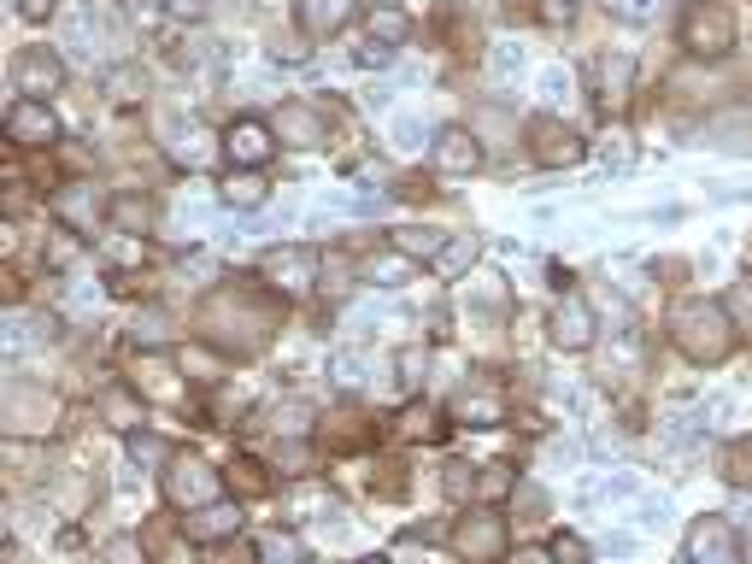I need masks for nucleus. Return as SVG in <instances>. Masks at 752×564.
<instances>
[{"label":"nucleus","mask_w":752,"mask_h":564,"mask_svg":"<svg viewBox=\"0 0 752 564\" xmlns=\"http://www.w3.org/2000/svg\"><path fill=\"white\" fill-rule=\"evenodd\" d=\"M671 335H676V347L688 358L717 365V358L734 347V318H729L723 300H682L671 312Z\"/></svg>","instance_id":"f257e3e1"},{"label":"nucleus","mask_w":752,"mask_h":564,"mask_svg":"<svg viewBox=\"0 0 752 564\" xmlns=\"http://www.w3.org/2000/svg\"><path fill=\"white\" fill-rule=\"evenodd\" d=\"M165 494H170V506H212L218 500V471H207V465H200V458H165Z\"/></svg>","instance_id":"f03ea898"},{"label":"nucleus","mask_w":752,"mask_h":564,"mask_svg":"<svg viewBox=\"0 0 752 564\" xmlns=\"http://www.w3.org/2000/svg\"><path fill=\"white\" fill-rule=\"evenodd\" d=\"M59 82H65V65H59L54 47H19V59H12V89L42 100V95H54Z\"/></svg>","instance_id":"7ed1b4c3"},{"label":"nucleus","mask_w":752,"mask_h":564,"mask_svg":"<svg viewBox=\"0 0 752 564\" xmlns=\"http://www.w3.org/2000/svg\"><path fill=\"white\" fill-rule=\"evenodd\" d=\"M54 135H59V124H54V112H47V100L19 95L7 107V142L12 147H47Z\"/></svg>","instance_id":"20e7f679"},{"label":"nucleus","mask_w":752,"mask_h":564,"mask_svg":"<svg viewBox=\"0 0 752 564\" xmlns=\"http://www.w3.org/2000/svg\"><path fill=\"white\" fill-rule=\"evenodd\" d=\"M682 42H688L694 54H729V42H734L729 7H694L688 19H682Z\"/></svg>","instance_id":"39448f33"},{"label":"nucleus","mask_w":752,"mask_h":564,"mask_svg":"<svg viewBox=\"0 0 752 564\" xmlns=\"http://www.w3.org/2000/svg\"><path fill=\"white\" fill-rule=\"evenodd\" d=\"M594 341V306L583 295H564L559 312H553V347L559 353H583Z\"/></svg>","instance_id":"423d86ee"},{"label":"nucleus","mask_w":752,"mask_h":564,"mask_svg":"<svg viewBox=\"0 0 752 564\" xmlns=\"http://www.w3.org/2000/svg\"><path fill=\"white\" fill-rule=\"evenodd\" d=\"M265 277H270V288H283V295H306V288L318 283V259L306 247H277L265 259Z\"/></svg>","instance_id":"0eeeda50"},{"label":"nucleus","mask_w":752,"mask_h":564,"mask_svg":"<svg viewBox=\"0 0 752 564\" xmlns=\"http://www.w3.org/2000/svg\"><path fill=\"white\" fill-rule=\"evenodd\" d=\"M224 147H230L235 165H265L270 153H277V130L259 124V118H235L230 135H224Z\"/></svg>","instance_id":"6e6552de"},{"label":"nucleus","mask_w":752,"mask_h":564,"mask_svg":"<svg viewBox=\"0 0 752 564\" xmlns=\"http://www.w3.org/2000/svg\"><path fill=\"white\" fill-rule=\"evenodd\" d=\"M165 153H170V165H177V170H207L218 159V142H212L207 124H177V130H170V142H165Z\"/></svg>","instance_id":"1a4fd4ad"},{"label":"nucleus","mask_w":752,"mask_h":564,"mask_svg":"<svg viewBox=\"0 0 752 564\" xmlns=\"http://www.w3.org/2000/svg\"><path fill=\"white\" fill-rule=\"evenodd\" d=\"M734 553H741V535H734L723 518L694 523V535H688V559H694V564H729Z\"/></svg>","instance_id":"9d476101"},{"label":"nucleus","mask_w":752,"mask_h":564,"mask_svg":"<svg viewBox=\"0 0 752 564\" xmlns=\"http://www.w3.org/2000/svg\"><path fill=\"white\" fill-rule=\"evenodd\" d=\"M54 218H59V224H71L77 235H95V224H100V195H95L89 183L59 188V195H54Z\"/></svg>","instance_id":"9b49d317"},{"label":"nucleus","mask_w":752,"mask_h":564,"mask_svg":"<svg viewBox=\"0 0 752 564\" xmlns=\"http://www.w3.org/2000/svg\"><path fill=\"white\" fill-rule=\"evenodd\" d=\"M277 135L295 147H318L323 135H330V118H323L318 107H306V100H288L283 118H277Z\"/></svg>","instance_id":"f8f14e48"},{"label":"nucleus","mask_w":752,"mask_h":564,"mask_svg":"<svg viewBox=\"0 0 752 564\" xmlns=\"http://www.w3.org/2000/svg\"><path fill=\"white\" fill-rule=\"evenodd\" d=\"M306 36H335V30H347V19L358 12V0H295Z\"/></svg>","instance_id":"ddd939ff"},{"label":"nucleus","mask_w":752,"mask_h":564,"mask_svg":"<svg viewBox=\"0 0 752 564\" xmlns=\"http://www.w3.org/2000/svg\"><path fill=\"white\" fill-rule=\"evenodd\" d=\"M435 165L441 170H453V177H465V170H476V165H483V147H476V135L471 130H441L435 135Z\"/></svg>","instance_id":"4468645a"},{"label":"nucleus","mask_w":752,"mask_h":564,"mask_svg":"<svg viewBox=\"0 0 752 564\" xmlns=\"http://www.w3.org/2000/svg\"><path fill=\"white\" fill-rule=\"evenodd\" d=\"M242 529V511L235 506H200V518H188V541L212 546V541H230Z\"/></svg>","instance_id":"2eb2a0df"},{"label":"nucleus","mask_w":752,"mask_h":564,"mask_svg":"<svg viewBox=\"0 0 752 564\" xmlns=\"http://www.w3.org/2000/svg\"><path fill=\"white\" fill-rule=\"evenodd\" d=\"M500 418H506V400L494 395V388H465V395H458V423H471V430H494Z\"/></svg>","instance_id":"dca6fc26"},{"label":"nucleus","mask_w":752,"mask_h":564,"mask_svg":"<svg viewBox=\"0 0 752 564\" xmlns=\"http://www.w3.org/2000/svg\"><path fill=\"white\" fill-rule=\"evenodd\" d=\"M635 494H641V483H635L629 471H618V476H588V483L576 488V500H583V506H594V500H600V506H618V500H635Z\"/></svg>","instance_id":"f3484780"},{"label":"nucleus","mask_w":752,"mask_h":564,"mask_svg":"<svg viewBox=\"0 0 752 564\" xmlns=\"http://www.w3.org/2000/svg\"><path fill=\"white\" fill-rule=\"evenodd\" d=\"M576 153H583V142H576L564 124H535V159L541 165H571Z\"/></svg>","instance_id":"a211bd4d"},{"label":"nucleus","mask_w":752,"mask_h":564,"mask_svg":"<svg viewBox=\"0 0 752 564\" xmlns=\"http://www.w3.org/2000/svg\"><path fill=\"white\" fill-rule=\"evenodd\" d=\"M571 95H576V77L564 71V65H541V77H535V100L546 112H559V107H571Z\"/></svg>","instance_id":"6ab92c4d"},{"label":"nucleus","mask_w":752,"mask_h":564,"mask_svg":"<svg viewBox=\"0 0 752 564\" xmlns=\"http://www.w3.org/2000/svg\"><path fill=\"white\" fill-rule=\"evenodd\" d=\"M288 511H295L300 523H341V506L330 500V494H318V488H295V494H288Z\"/></svg>","instance_id":"aec40b11"},{"label":"nucleus","mask_w":752,"mask_h":564,"mask_svg":"<svg viewBox=\"0 0 752 564\" xmlns=\"http://www.w3.org/2000/svg\"><path fill=\"white\" fill-rule=\"evenodd\" d=\"M365 376H371V358L358 347H335L330 353V383L335 388H347V395H353V388H365Z\"/></svg>","instance_id":"412c9836"},{"label":"nucleus","mask_w":752,"mask_h":564,"mask_svg":"<svg viewBox=\"0 0 752 564\" xmlns=\"http://www.w3.org/2000/svg\"><path fill=\"white\" fill-rule=\"evenodd\" d=\"M406 36H412V12H400V7H376L371 12V42L406 47Z\"/></svg>","instance_id":"4be33fe9"},{"label":"nucleus","mask_w":752,"mask_h":564,"mask_svg":"<svg viewBox=\"0 0 752 564\" xmlns=\"http://www.w3.org/2000/svg\"><path fill=\"white\" fill-rule=\"evenodd\" d=\"M476 253H483L476 235H453V242L435 253V277H465V270L476 265Z\"/></svg>","instance_id":"5701e85b"},{"label":"nucleus","mask_w":752,"mask_h":564,"mask_svg":"<svg viewBox=\"0 0 752 564\" xmlns=\"http://www.w3.org/2000/svg\"><path fill=\"white\" fill-rule=\"evenodd\" d=\"M458 553H471V559H488V553H500L506 546V535H500V523L494 518H476V523H465V535L453 541Z\"/></svg>","instance_id":"b1692460"},{"label":"nucleus","mask_w":752,"mask_h":564,"mask_svg":"<svg viewBox=\"0 0 752 564\" xmlns=\"http://www.w3.org/2000/svg\"><path fill=\"white\" fill-rule=\"evenodd\" d=\"M100 259H107V265H142V235H135V230L100 235Z\"/></svg>","instance_id":"393cba45"},{"label":"nucleus","mask_w":752,"mask_h":564,"mask_svg":"<svg viewBox=\"0 0 752 564\" xmlns=\"http://www.w3.org/2000/svg\"><path fill=\"white\" fill-rule=\"evenodd\" d=\"M395 247L406 253V259H435V253L447 247V235L441 230H395Z\"/></svg>","instance_id":"a878e982"},{"label":"nucleus","mask_w":752,"mask_h":564,"mask_svg":"<svg viewBox=\"0 0 752 564\" xmlns=\"http://www.w3.org/2000/svg\"><path fill=\"white\" fill-rule=\"evenodd\" d=\"M406 277H412V259H406L400 247L388 253V259H371V265H365V283H376V288H400Z\"/></svg>","instance_id":"bb28decb"},{"label":"nucleus","mask_w":752,"mask_h":564,"mask_svg":"<svg viewBox=\"0 0 752 564\" xmlns=\"http://www.w3.org/2000/svg\"><path fill=\"white\" fill-rule=\"evenodd\" d=\"M224 207L259 212V207H265V183H259V177H230V183H224Z\"/></svg>","instance_id":"cd10ccee"},{"label":"nucleus","mask_w":752,"mask_h":564,"mask_svg":"<svg viewBox=\"0 0 752 564\" xmlns=\"http://www.w3.org/2000/svg\"><path fill=\"white\" fill-rule=\"evenodd\" d=\"M523 65H529V54H523V42H500L488 54V71L500 77V82H511V77H523Z\"/></svg>","instance_id":"c85d7f7f"},{"label":"nucleus","mask_w":752,"mask_h":564,"mask_svg":"<svg viewBox=\"0 0 752 564\" xmlns=\"http://www.w3.org/2000/svg\"><path fill=\"white\" fill-rule=\"evenodd\" d=\"M671 518H676V511H671L664 494H641V500H635V523L646 529V535H653V529H671Z\"/></svg>","instance_id":"c756f323"},{"label":"nucleus","mask_w":752,"mask_h":564,"mask_svg":"<svg viewBox=\"0 0 752 564\" xmlns=\"http://www.w3.org/2000/svg\"><path fill=\"white\" fill-rule=\"evenodd\" d=\"M600 165H606V170H629V165H635V142H629L623 130L600 135Z\"/></svg>","instance_id":"7c9ffc66"},{"label":"nucleus","mask_w":752,"mask_h":564,"mask_svg":"<svg viewBox=\"0 0 752 564\" xmlns=\"http://www.w3.org/2000/svg\"><path fill=\"white\" fill-rule=\"evenodd\" d=\"M706 135H711L717 147H741V142H734V135H752V112H729V118H711V124H706Z\"/></svg>","instance_id":"2f4dec72"},{"label":"nucleus","mask_w":752,"mask_h":564,"mask_svg":"<svg viewBox=\"0 0 752 564\" xmlns=\"http://www.w3.org/2000/svg\"><path fill=\"white\" fill-rule=\"evenodd\" d=\"M629 77H635V65L629 59H600V89H606V100H623V89H629Z\"/></svg>","instance_id":"473e14b6"},{"label":"nucleus","mask_w":752,"mask_h":564,"mask_svg":"<svg viewBox=\"0 0 752 564\" xmlns=\"http://www.w3.org/2000/svg\"><path fill=\"white\" fill-rule=\"evenodd\" d=\"M723 476L734 488L752 483V441H734V447H723Z\"/></svg>","instance_id":"72a5a7b5"},{"label":"nucleus","mask_w":752,"mask_h":564,"mask_svg":"<svg viewBox=\"0 0 752 564\" xmlns=\"http://www.w3.org/2000/svg\"><path fill=\"white\" fill-rule=\"evenodd\" d=\"M130 458H135V465H165V441L159 435H130Z\"/></svg>","instance_id":"f704fd0d"},{"label":"nucleus","mask_w":752,"mask_h":564,"mask_svg":"<svg viewBox=\"0 0 752 564\" xmlns=\"http://www.w3.org/2000/svg\"><path fill=\"white\" fill-rule=\"evenodd\" d=\"M664 12V0H618V19L623 24H653Z\"/></svg>","instance_id":"c9c22d12"},{"label":"nucleus","mask_w":752,"mask_h":564,"mask_svg":"<svg viewBox=\"0 0 752 564\" xmlns=\"http://www.w3.org/2000/svg\"><path fill=\"white\" fill-rule=\"evenodd\" d=\"M112 218L124 230H142L147 224V200H135V195H124V200H112Z\"/></svg>","instance_id":"e433bc0d"},{"label":"nucleus","mask_w":752,"mask_h":564,"mask_svg":"<svg viewBox=\"0 0 752 564\" xmlns=\"http://www.w3.org/2000/svg\"><path fill=\"white\" fill-rule=\"evenodd\" d=\"M259 559H306V546L295 535H265L259 541Z\"/></svg>","instance_id":"4c0bfd02"},{"label":"nucleus","mask_w":752,"mask_h":564,"mask_svg":"<svg viewBox=\"0 0 752 564\" xmlns=\"http://www.w3.org/2000/svg\"><path fill=\"white\" fill-rule=\"evenodd\" d=\"M395 147L400 153H418L423 147V124H418V118H395Z\"/></svg>","instance_id":"58836bf2"},{"label":"nucleus","mask_w":752,"mask_h":564,"mask_svg":"<svg viewBox=\"0 0 752 564\" xmlns=\"http://www.w3.org/2000/svg\"><path fill=\"white\" fill-rule=\"evenodd\" d=\"M54 7H59V0H19V19L42 24V19H54Z\"/></svg>","instance_id":"ea45409f"},{"label":"nucleus","mask_w":752,"mask_h":564,"mask_svg":"<svg viewBox=\"0 0 752 564\" xmlns=\"http://www.w3.org/2000/svg\"><path fill=\"white\" fill-rule=\"evenodd\" d=\"M306 430V406H288V412H277V435H300Z\"/></svg>","instance_id":"a19ab883"},{"label":"nucleus","mask_w":752,"mask_h":564,"mask_svg":"<svg viewBox=\"0 0 752 564\" xmlns=\"http://www.w3.org/2000/svg\"><path fill=\"white\" fill-rule=\"evenodd\" d=\"M353 59H358V65H388V59H395V47H383V42H365Z\"/></svg>","instance_id":"79ce46f5"},{"label":"nucleus","mask_w":752,"mask_h":564,"mask_svg":"<svg viewBox=\"0 0 752 564\" xmlns=\"http://www.w3.org/2000/svg\"><path fill=\"white\" fill-rule=\"evenodd\" d=\"M546 553H553V559H583L588 546H583V541H571V535H559L553 546H546Z\"/></svg>","instance_id":"37998d69"},{"label":"nucleus","mask_w":752,"mask_h":564,"mask_svg":"<svg viewBox=\"0 0 752 564\" xmlns=\"http://www.w3.org/2000/svg\"><path fill=\"white\" fill-rule=\"evenodd\" d=\"M471 488V465H447V494H465Z\"/></svg>","instance_id":"c03bdc74"},{"label":"nucleus","mask_w":752,"mask_h":564,"mask_svg":"<svg viewBox=\"0 0 752 564\" xmlns=\"http://www.w3.org/2000/svg\"><path fill=\"white\" fill-rule=\"evenodd\" d=\"M635 546H641L635 535H606V541H600V553H635Z\"/></svg>","instance_id":"a18cd8bd"},{"label":"nucleus","mask_w":752,"mask_h":564,"mask_svg":"<svg viewBox=\"0 0 752 564\" xmlns=\"http://www.w3.org/2000/svg\"><path fill=\"white\" fill-rule=\"evenodd\" d=\"M170 12H177V19H195V12H207V0H165Z\"/></svg>","instance_id":"49530a36"},{"label":"nucleus","mask_w":752,"mask_h":564,"mask_svg":"<svg viewBox=\"0 0 752 564\" xmlns=\"http://www.w3.org/2000/svg\"><path fill=\"white\" fill-rule=\"evenodd\" d=\"M107 559H142V546L135 541H107Z\"/></svg>","instance_id":"de8ad7c7"},{"label":"nucleus","mask_w":752,"mask_h":564,"mask_svg":"<svg viewBox=\"0 0 752 564\" xmlns=\"http://www.w3.org/2000/svg\"><path fill=\"white\" fill-rule=\"evenodd\" d=\"M546 12H553V19H571V12H576V0H546Z\"/></svg>","instance_id":"09e8293b"},{"label":"nucleus","mask_w":752,"mask_h":564,"mask_svg":"<svg viewBox=\"0 0 752 564\" xmlns=\"http://www.w3.org/2000/svg\"><path fill=\"white\" fill-rule=\"evenodd\" d=\"M741 553H747V559H752V518H747V523H741Z\"/></svg>","instance_id":"8fccbe9b"}]
</instances>
